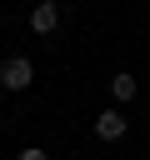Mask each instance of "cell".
Masks as SVG:
<instances>
[{
	"instance_id": "cell-1",
	"label": "cell",
	"mask_w": 150,
	"mask_h": 160,
	"mask_svg": "<svg viewBox=\"0 0 150 160\" xmlns=\"http://www.w3.org/2000/svg\"><path fill=\"white\" fill-rule=\"evenodd\" d=\"M30 80H35V65H30L25 55H10V60L0 65V85H5V90H30Z\"/></svg>"
},
{
	"instance_id": "cell-2",
	"label": "cell",
	"mask_w": 150,
	"mask_h": 160,
	"mask_svg": "<svg viewBox=\"0 0 150 160\" xmlns=\"http://www.w3.org/2000/svg\"><path fill=\"white\" fill-rule=\"evenodd\" d=\"M55 25H60V5H55V0H40V5L30 10V30H35V35H50Z\"/></svg>"
},
{
	"instance_id": "cell-3",
	"label": "cell",
	"mask_w": 150,
	"mask_h": 160,
	"mask_svg": "<svg viewBox=\"0 0 150 160\" xmlns=\"http://www.w3.org/2000/svg\"><path fill=\"white\" fill-rule=\"evenodd\" d=\"M125 130H130V120H125L120 110H100V115H95V135H100V140H120Z\"/></svg>"
},
{
	"instance_id": "cell-4",
	"label": "cell",
	"mask_w": 150,
	"mask_h": 160,
	"mask_svg": "<svg viewBox=\"0 0 150 160\" xmlns=\"http://www.w3.org/2000/svg\"><path fill=\"white\" fill-rule=\"evenodd\" d=\"M135 90H140V80L130 75V70H120V75H110V95L125 105V100H135Z\"/></svg>"
},
{
	"instance_id": "cell-5",
	"label": "cell",
	"mask_w": 150,
	"mask_h": 160,
	"mask_svg": "<svg viewBox=\"0 0 150 160\" xmlns=\"http://www.w3.org/2000/svg\"><path fill=\"white\" fill-rule=\"evenodd\" d=\"M20 160H50V155H45L40 145H25V150H20Z\"/></svg>"
},
{
	"instance_id": "cell-6",
	"label": "cell",
	"mask_w": 150,
	"mask_h": 160,
	"mask_svg": "<svg viewBox=\"0 0 150 160\" xmlns=\"http://www.w3.org/2000/svg\"><path fill=\"white\" fill-rule=\"evenodd\" d=\"M35 5H40V0H35Z\"/></svg>"
}]
</instances>
